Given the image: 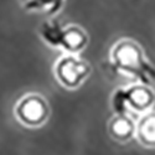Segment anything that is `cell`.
Wrapping results in <instances>:
<instances>
[{
	"label": "cell",
	"instance_id": "obj_1",
	"mask_svg": "<svg viewBox=\"0 0 155 155\" xmlns=\"http://www.w3.org/2000/svg\"><path fill=\"white\" fill-rule=\"evenodd\" d=\"M109 62L115 72L133 77L137 82L149 86L155 82V66L133 38H120L115 42L110 48Z\"/></svg>",
	"mask_w": 155,
	"mask_h": 155
},
{
	"label": "cell",
	"instance_id": "obj_2",
	"mask_svg": "<svg viewBox=\"0 0 155 155\" xmlns=\"http://www.w3.org/2000/svg\"><path fill=\"white\" fill-rule=\"evenodd\" d=\"M155 106V92L149 84L135 82L128 87L117 88L112 93L110 107L114 114L130 115L138 119Z\"/></svg>",
	"mask_w": 155,
	"mask_h": 155
},
{
	"label": "cell",
	"instance_id": "obj_3",
	"mask_svg": "<svg viewBox=\"0 0 155 155\" xmlns=\"http://www.w3.org/2000/svg\"><path fill=\"white\" fill-rule=\"evenodd\" d=\"M38 34L45 44L70 55H80L88 45V35L78 25H62L56 20L46 21L38 29Z\"/></svg>",
	"mask_w": 155,
	"mask_h": 155
},
{
	"label": "cell",
	"instance_id": "obj_4",
	"mask_svg": "<svg viewBox=\"0 0 155 155\" xmlns=\"http://www.w3.org/2000/svg\"><path fill=\"white\" fill-rule=\"evenodd\" d=\"M91 64L78 55L66 54L57 60L54 67V73L58 83L73 91L80 88L91 74Z\"/></svg>",
	"mask_w": 155,
	"mask_h": 155
},
{
	"label": "cell",
	"instance_id": "obj_5",
	"mask_svg": "<svg viewBox=\"0 0 155 155\" xmlns=\"http://www.w3.org/2000/svg\"><path fill=\"white\" fill-rule=\"evenodd\" d=\"M15 112L24 124L37 127L45 123L48 115V106L41 96L29 94L20 99Z\"/></svg>",
	"mask_w": 155,
	"mask_h": 155
},
{
	"label": "cell",
	"instance_id": "obj_6",
	"mask_svg": "<svg viewBox=\"0 0 155 155\" xmlns=\"http://www.w3.org/2000/svg\"><path fill=\"white\" fill-rule=\"evenodd\" d=\"M135 127L137 122L130 115L114 114L108 123V132L114 140L127 143L135 138Z\"/></svg>",
	"mask_w": 155,
	"mask_h": 155
},
{
	"label": "cell",
	"instance_id": "obj_7",
	"mask_svg": "<svg viewBox=\"0 0 155 155\" xmlns=\"http://www.w3.org/2000/svg\"><path fill=\"white\" fill-rule=\"evenodd\" d=\"M135 138L147 148H155V110H150L137 119Z\"/></svg>",
	"mask_w": 155,
	"mask_h": 155
},
{
	"label": "cell",
	"instance_id": "obj_8",
	"mask_svg": "<svg viewBox=\"0 0 155 155\" xmlns=\"http://www.w3.org/2000/svg\"><path fill=\"white\" fill-rule=\"evenodd\" d=\"M28 11H40L47 15H55L63 8L66 0H21Z\"/></svg>",
	"mask_w": 155,
	"mask_h": 155
}]
</instances>
